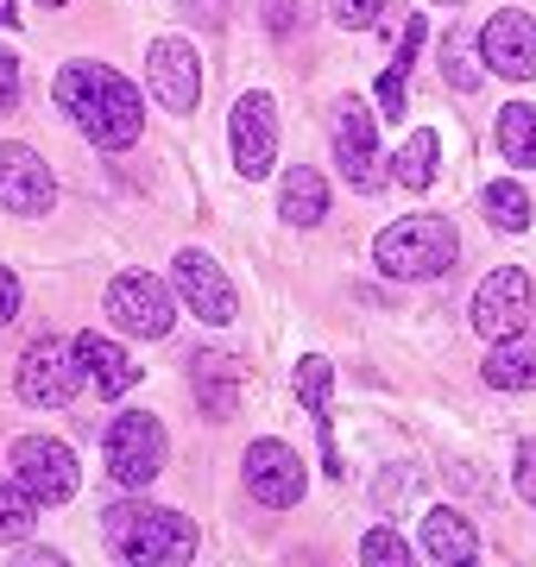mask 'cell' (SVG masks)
Returning <instances> with one entry per match:
<instances>
[{"instance_id":"obj_1","label":"cell","mask_w":536,"mask_h":567,"mask_svg":"<svg viewBox=\"0 0 536 567\" xmlns=\"http://www.w3.org/2000/svg\"><path fill=\"white\" fill-rule=\"evenodd\" d=\"M51 95H58V107L70 121L83 126V140L102 145V152H121V145H133L145 133L140 89L121 70H107V63H63Z\"/></svg>"},{"instance_id":"obj_2","label":"cell","mask_w":536,"mask_h":567,"mask_svg":"<svg viewBox=\"0 0 536 567\" xmlns=\"http://www.w3.org/2000/svg\"><path fill=\"white\" fill-rule=\"evenodd\" d=\"M102 536L114 543V555H126L133 567L189 561L196 543H203L184 511H158V505H114V511H102Z\"/></svg>"},{"instance_id":"obj_3","label":"cell","mask_w":536,"mask_h":567,"mask_svg":"<svg viewBox=\"0 0 536 567\" xmlns=\"http://www.w3.org/2000/svg\"><path fill=\"white\" fill-rule=\"evenodd\" d=\"M372 259L385 278H442L461 259V240L442 215H404L372 240Z\"/></svg>"},{"instance_id":"obj_4","label":"cell","mask_w":536,"mask_h":567,"mask_svg":"<svg viewBox=\"0 0 536 567\" xmlns=\"http://www.w3.org/2000/svg\"><path fill=\"white\" fill-rule=\"evenodd\" d=\"M107 473L121 480L126 492L152 486L158 473H165V423L152 416V410H126L107 423Z\"/></svg>"},{"instance_id":"obj_5","label":"cell","mask_w":536,"mask_h":567,"mask_svg":"<svg viewBox=\"0 0 536 567\" xmlns=\"http://www.w3.org/2000/svg\"><path fill=\"white\" fill-rule=\"evenodd\" d=\"M83 360H76V341H58V334H44L20 353V398L39 410H58L70 404L76 391H83Z\"/></svg>"},{"instance_id":"obj_6","label":"cell","mask_w":536,"mask_h":567,"mask_svg":"<svg viewBox=\"0 0 536 567\" xmlns=\"http://www.w3.org/2000/svg\"><path fill=\"white\" fill-rule=\"evenodd\" d=\"M107 316H114L126 334H140V341H165L171 322H177L171 290L152 278V271H121V278L107 284Z\"/></svg>"},{"instance_id":"obj_7","label":"cell","mask_w":536,"mask_h":567,"mask_svg":"<svg viewBox=\"0 0 536 567\" xmlns=\"http://www.w3.org/2000/svg\"><path fill=\"white\" fill-rule=\"evenodd\" d=\"M372 121H379V114H367L353 95H348V102H334V114H329L334 164H341V177H348L360 196H372V189L385 183V171H379V140H372Z\"/></svg>"},{"instance_id":"obj_8","label":"cell","mask_w":536,"mask_h":567,"mask_svg":"<svg viewBox=\"0 0 536 567\" xmlns=\"http://www.w3.org/2000/svg\"><path fill=\"white\" fill-rule=\"evenodd\" d=\"M13 480H20L39 505H63L76 492V454L51 435H20L13 442Z\"/></svg>"},{"instance_id":"obj_9","label":"cell","mask_w":536,"mask_h":567,"mask_svg":"<svg viewBox=\"0 0 536 567\" xmlns=\"http://www.w3.org/2000/svg\"><path fill=\"white\" fill-rule=\"evenodd\" d=\"M227 133H234V171L259 183L271 171V158H278V107H271L266 89H252V95H240V102H234Z\"/></svg>"},{"instance_id":"obj_10","label":"cell","mask_w":536,"mask_h":567,"mask_svg":"<svg viewBox=\"0 0 536 567\" xmlns=\"http://www.w3.org/2000/svg\"><path fill=\"white\" fill-rule=\"evenodd\" d=\"M480 63L493 70V76H512V82H530L536 76V20L530 13H493L486 32H480Z\"/></svg>"},{"instance_id":"obj_11","label":"cell","mask_w":536,"mask_h":567,"mask_svg":"<svg viewBox=\"0 0 536 567\" xmlns=\"http://www.w3.org/2000/svg\"><path fill=\"white\" fill-rule=\"evenodd\" d=\"M530 322V278L517 271V265H498L493 278L474 290V328L486 341H505L517 328Z\"/></svg>"},{"instance_id":"obj_12","label":"cell","mask_w":536,"mask_h":567,"mask_svg":"<svg viewBox=\"0 0 536 567\" xmlns=\"http://www.w3.org/2000/svg\"><path fill=\"white\" fill-rule=\"evenodd\" d=\"M145 70H152V95H158L165 114H189L196 107V95H203V63H196V51L184 39H152Z\"/></svg>"},{"instance_id":"obj_13","label":"cell","mask_w":536,"mask_h":567,"mask_svg":"<svg viewBox=\"0 0 536 567\" xmlns=\"http://www.w3.org/2000/svg\"><path fill=\"white\" fill-rule=\"evenodd\" d=\"M247 492L259 505L271 511H290L303 498V461H297V447L285 442H252L247 447Z\"/></svg>"},{"instance_id":"obj_14","label":"cell","mask_w":536,"mask_h":567,"mask_svg":"<svg viewBox=\"0 0 536 567\" xmlns=\"http://www.w3.org/2000/svg\"><path fill=\"white\" fill-rule=\"evenodd\" d=\"M51 196H58L51 164H44L32 145H0V208H13V215H44Z\"/></svg>"},{"instance_id":"obj_15","label":"cell","mask_w":536,"mask_h":567,"mask_svg":"<svg viewBox=\"0 0 536 567\" xmlns=\"http://www.w3.org/2000/svg\"><path fill=\"white\" fill-rule=\"evenodd\" d=\"M177 297H184L203 322H234V284L221 278V265L208 252H177Z\"/></svg>"},{"instance_id":"obj_16","label":"cell","mask_w":536,"mask_h":567,"mask_svg":"<svg viewBox=\"0 0 536 567\" xmlns=\"http://www.w3.org/2000/svg\"><path fill=\"white\" fill-rule=\"evenodd\" d=\"M76 360H83L89 385L102 391V398H121V391L140 385V365L126 360V347L102 341V334H76Z\"/></svg>"},{"instance_id":"obj_17","label":"cell","mask_w":536,"mask_h":567,"mask_svg":"<svg viewBox=\"0 0 536 567\" xmlns=\"http://www.w3.org/2000/svg\"><path fill=\"white\" fill-rule=\"evenodd\" d=\"M189 365H196V398H203V410L215 423H227L234 404H240V360L234 353H196Z\"/></svg>"},{"instance_id":"obj_18","label":"cell","mask_w":536,"mask_h":567,"mask_svg":"<svg viewBox=\"0 0 536 567\" xmlns=\"http://www.w3.org/2000/svg\"><path fill=\"white\" fill-rule=\"evenodd\" d=\"M423 548H430L442 567H467L480 555V536H474V524H467L461 511L435 505L430 517H423Z\"/></svg>"},{"instance_id":"obj_19","label":"cell","mask_w":536,"mask_h":567,"mask_svg":"<svg viewBox=\"0 0 536 567\" xmlns=\"http://www.w3.org/2000/svg\"><path fill=\"white\" fill-rule=\"evenodd\" d=\"M486 385L498 391H536V334H505V341L486 353Z\"/></svg>"},{"instance_id":"obj_20","label":"cell","mask_w":536,"mask_h":567,"mask_svg":"<svg viewBox=\"0 0 536 567\" xmlns=\"http://www.w3.org/2000/svg\"><path fill=\"white\" fill-rule=\"evenodd\" d=\"M278 215H285L290 227H316L322 215H329V183L316 177L310 164L285 171V203H278Z\"/></svg>"},{"instance_id":"obj_21","label":"cell","mask_w":536,"mask_h":567,"mask_svg":"<svg viewBox=\"0 0 536 567\" xmlns=\"http://www.w3.org/2000/svg\"><path fill=\"white\" fill-rule=\"evenodd\" d=\"M297 398L310 404L316 429H322V461H329V473H341V454H334V435H329V360H303L297 365Z\"/></svg>"},{"instance_id":"obj_22","label":"cell","mask_w":536,"mask_h":567,"mask_svg":"<svg viewBox=\"0 0 536 567\" xmlns=\"http://www.w3.org/2000/svg\"><path fill=\"white\" fill-rule=\"evenodd\" d=\"M435 152H442V140H435L430 126H416L411 140L398 145V158H392V177L404 183V189H430V183H435Z\"/></svg>"},{"instance_id":"obj_23","label":"cell","mask_w":536,"mask_h":567,"mask_svg":"<svg viewBox=\"0 0 536 567\" xmlns=\"http://www.w3.org/2000/svg\"><path fill=\"white\" fill-rule=\"evenodd\" d=\"M480 208H486V221L505 227V234H524L530 227V196H524V183H486V196H480Z\"/></svg>"},{"instance_id":"obj_24","label":"cell","mask_w":536,"mask_h":567,"mask_svg":"<svg viewBox=\"0 0 536 567\" xmlns=\"http://www.w3.org/2000/svg\"><path fill=\"white\" fill-rule=\"evenodd\" d=\"M498 152L505 164H536V107H505L498 114Z\"/></svg>"},{"instance_id":"obj_25","label":"cell","mask_w":536,"mask_h":567,"mask_svg":"<svg viewBox=\"0 0 536 567\" xmlns=\"http://www.w3.org/2000/svg\"><path fill=\"white\" fill-rule=\"evenodd\" d=\"M39 524V498L20 480H0V543H25Z\"/></svg>"},{"instance_id":"obj_26","label":"cell","mask_w":536,"mask_h":567,"mask_svg":"<svg viewBox=\"0 0 536 567\" xmlns=\"http://www.w3.org/2000/svg\"><path fill=\"white\" fill-rule=\"evenodd\" d=\"M442 82H449L454 95H467V89H480V63L467 58V44H461V32H449V39H442Z\"/></svg>"},{"instance_id":"obj_27","label":"cell","mask_w":536,"mask_h":567,"mask_svg":"<svg viewBox=\"0 0 536 567\" xmlns=\"http://www.w3.org/2000/svg\"><path fill=\"white\" fill-rule=\"evenodd\" d=\"M360 561H411V543H404V536H398V529H367V543H360Z\"/></svg>"},{"instance_id":"obj_28","label":"cell","mask_w":536,"mask_h":567,"mask_svg":"<svg viewBox=\"0 0 536 567\" xmlns=\"http://www.w3.org/2000/svg\"><path fill=\"white\" fill-rule=\"evenodd\" d=\"M404 102H411V70H385L379 76V107H385V121H404Z\"/></svg>"},{"instance_id":"obj_29","label":"cell","mask_w":536,"mask_h":567,"mask_svg":"<svg viewBox=\"0 0 536 567\" xmlns=\"http://www.w3.org/2000/svg\"><path fill=\"white\" fill-rule=\"evenodd\" d=\"M329 13L348 25V32H367V25L385 13V0H329Z\"/></svg>"},{"instance_id":"obj_30","label":"cell","mask_w":536,"mask_h":567,"mask_svg":"<svg viewBox=\"0 0 536 567\" xmlns=\"http://www.w3.org/2000/svg\"><path fill=\"white\" fill-rule=\"evenodd\" d=\"M13 102H20V58L0 51V114H13Z\"/></svg>"},{"instance_id":"obj_31","label":"cell","mask_w":536,"mask_h":567,"mask_svg":"<svg viewBox=\"0 0 536 567\" xmlns=\"http://www.w3.org/2000/svg\"><path fill=\"white\" fill-rule=\"evenodd\" d=\"M13 316H20V278H13V271L0 265V328L13 322Z\"/></svg>"},{"instance_id":"obj_32","label":"cell","mask_w":536,"mask_h":567,"mask_svg":"<svg viewBox=\"0 0 536 567\" xmlns=\"http://www.w3.org/2000/svg\"><path fill=\"white\" fill-rule=\"evenodd\" d=\"M266 7H271L266 25L278 32V39H290V32H297V0H266Z\"/></svg>"},{"instance_id":"obj_33","label":"cell","mask_w":536,"mask_h":567,"mask_svg":"<svg viewBox=\"0 0 536 567\" xmlns=\"http://www.w3.org/2000/svg\"><path fill=\"white\" fill-rule=\"evenodd\" d=\"M184 13H189V20H208V25H215V20H221V0H184Z\"/></svg>"},{"instance_id":"obj_34","label":"cell","mask_w":536,"mask_h":567,"mask_svg":"<svg viewBox=\"0 0 536 567\" xmlns=\"http://www.w3.org/2000/svg\"><path fill=\"white\" fill-rule=\"evenodd\" d=\"M20 25V13H13V0H0V32H13Z\"/></svg>"},{"instance_id":"obj_35","label":"cell","mask_w":536,"mask_h":567,"mask_svg":"<svg viewBox=\"0 0 536 567\" xmlns=\"http://www.w3.org/2000/svg\"><path fill=\"white\" fill-rule=\"evenodd\" d=\"M39 7H63V0H39Z\"/></svg>"},{"instance_id":"obj_36","label":"cell","mask_w":536,"mask_h":567,"mask_svg":"<svg viewBox=\"0 0 536 567\" xmlns=\"http://www.w3.org/2000/svg\"><path fill=\"white\" fill-rule=\"evenodd\" d=\"M442 7H454V0H442Z\"/></svg>"}]
</instances>
